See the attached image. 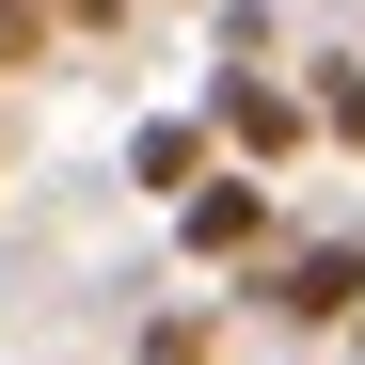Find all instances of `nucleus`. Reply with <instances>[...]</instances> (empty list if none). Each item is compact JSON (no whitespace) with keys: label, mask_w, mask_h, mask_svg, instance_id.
Returning a JSON list of instances; mask_svg holds the SVG:
<instances>
[{"label":"nucleus","mask_w":365,"mask_h":365,"mask_svg":"<svg viewBox=\"0 0 365 365\" xmlns=\"http://www.w3.org/2000/svg\"><path fill=\"white\" fill-rule=\"evenodd\" d=\"M255 302H270L286 334H349V318H365V238H302V255H270Z\"/></svg>","instance_id":"f03ea898"},{"label":"nucleus","mask_w":365,"mask_h":365,"mask_svg":"<svg viewBox=\"0 0 365 365\" xmlns=\"http://www.w3.org/2000/svg\"><path fill=\"white\" fill-rule=\"evenodd\" d=\"M64 48H80V32L48 16V0H0V80H32V64H64Z\"/></svg>","instance_id":"423d86ee"},{"label":"nucleus","mask_w":365,"mask_h":365,"mask_svg":"<svg viewBox=\"0 0 365 365\" xmlns=\"http://www.w3.org/2000/svg\"><path fill=\"white\" fill-rule=\"evenodd\" d=\"M207 128H222V159H238V175H270V159L318 143V96L270 80V64H222V80H207Z\"/></svg>","instance_id":"f257e3e1"},{"label":"nucleus","mask_w":365,"mask_h":365,"mask_svg":"<svg viewBox=\"0 0 365 365\" xmlns=\"http://www.w3.org/2000/svg\"><path fill=\"white\" fill-rule=\"evenodd\" d=\"M0 175H16V159H0Z\"/></svg>","instance_id":"1a4fd4ad"},{"label":"nucleus","mask_w":365,"mask_h":365,"mask_svg":"<svg viewBox=\"0 0 365 365\" xmlns=\"http://www.w3.org/2000/svg\"><path fill=\"white\" fill-rule=\"evenodd\" d=\"M128 365H222V318H207V302H175V318H143Z\"/></svg>","instance_id":"0eeeda50"},{"label":"nucleus","mask_w":365,"mask_h":365,"mask_svg":"<svg viewBox=\"0 0 365 365\" xmlns=\"http://www.w3.org/2000/svg\"><path fill=\"white\" fill-rule=\"evenodd\" d=\"M48 16H64V0H48Z\"/></svg>","instance_id":"6e6552de"},{"label":"nucleus","mask_w":365,"mask_h":365,"mask_svg":"<svg viewBox=\"0 0 365 365\" xmlns=\"http://www.w3.org/2000/svg\"><path fill=\"white\" fill-rule=\"evenodd\" d=\"M302 96H318V143H365V64H349V48H318Z\"/></svg>","instance_id":"39448f33"},{"label":"nucleus","mask_w":365,"mask_h":365,"mask_svg":"<svg viewBox=\"0 0 365 365\" xmlns=\"http://www.w3.org/2000/svg\"><path fill=\"white\" fill-rule=\"evenodd\" d=\"M175 255H191V270H255V255H270V175H238V159H222L207 191L175 207Z\"/></svg>","instance_id":"7ed1b4c3"},{"label":"nucleus","mask_w":365,"mask_h":365,"mask_svg":"<svg viewBox=\"0 0 365 365\" xmlns=\"http://www.w3.org/2000/svg\"><path fill=\"white\" fill-rule=\"evenodd\" d=\"M207 175H222V128H207V111H143V128H128V191L143 207H191Z\"/></svg>","instance_id":"20e7f679"}]
</instances>
